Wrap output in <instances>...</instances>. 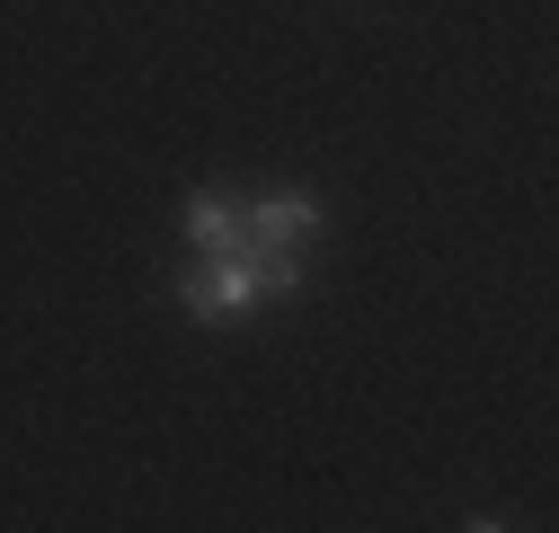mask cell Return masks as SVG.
I'll return each instance as SVG.
<instances>
[{
	"mask_svg": "<svg viewBox=\"0 0 559 533\" xmlns=\"http://www.w3.org/2000/svg\"><path fill=\"white\" fill-rule=\"evenodd\" d=\"M311 232H320V196H302V187H275L240 205V249H302Z\"/></svg>",
	"mask_w": 559,
	"mask_h": 533,
	"instance_id": "7a4b0ae2",
	"label": "cell"
},
{
	"mask_svg": "<svg viewBox=\"0 0 559 533\" xmlns=\"http://www.w3.org/2000/svg\"><path fill=\"white\" fill-rule=\"evenodd\" d=\"M187 249L195 258L240 249V205H231V196H187Z\"/></svg>",
	"mask_w": 559,
	"mask_h": 533,
	"instance_id": "3957f363",
	"label": "cell"
},
{
	"mask_svg": "<svg viewBox=\"0 0 559 533\" xmlns=\"http://www.w3.org/2000/svg\"><path fill=\"white\" fill-rule=\"evenodd\" d=\"M258 266L240 258V249H223V258H195L187 266V320H204V329H240V320H258Z\"/></svg>",
	"mask_w": 559,
	"mask_h": 533,
	"instance_id": "6da1fadb",
	"label": "cell"
}]
</instances>
